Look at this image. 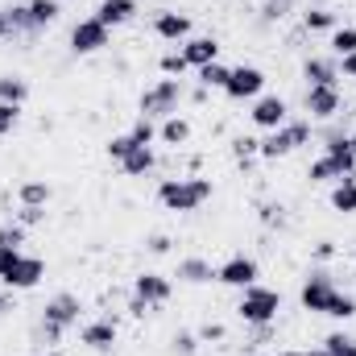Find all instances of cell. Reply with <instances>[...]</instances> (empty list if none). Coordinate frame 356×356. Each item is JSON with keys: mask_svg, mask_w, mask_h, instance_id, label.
<instances>
[{"mask_svg": "<svg viewBox=\"0 0 356 356\" xmlns=\"http://www.w3.org/2000/svg\"><path fill=\"white\" fill-rule=\"evenodd\" d=\"M158 199L170 211H199L211 199V178H166L158 186Z\"/></svg>", "mask_w": 356, "mask_h": 356, "instance_id": "1", "label": "cell"}, {"mask_svg": "<svg viewBox=\"0 0 356 356\" xmlns=\"http://www.w3.org/2000/svg\"><path fill=\"white\" fill-rule=\"evenodd\" d=\"M241 319L245 323H253V327H269L273 319H277V311H282V294L277 290H266V286H245V294H241Z\"/></svg>", "mask_w": 356, "mask_h": 356, "instance_id": "2", "label": "cell"}, {"mask_svg": "<svg viewBox=\"0 0 356 356\" xmlns=\"http://www.w3.org/2000/svg\"><path fill=\"white\" fill-rule=\"evenodd\" d=\"M311 141V124H302V120H286L282 129H273L266 141H257V154L261 158H286V154H294L298 145H307Z\"/></svg>", "mask_w": 356, "mask_h": 356, "instance_id": "3", "label": "cell"}, {"mask_svg": "<svg viewBox=\"0 0 356 356\" xmlns=\"http://www.w3.org/2000/svg\"><path fill=\"white\" fill-rule=\"evenodd\" d=\"M178 99H182V83L178 79H158L141 95V116H178Z\"/></svg>", "mask_w": 356, "mask_h": 356, "instance_id": "4", "label": "cell"}, {"mask_svg": "<svg viewBox=\"0 0 356 356\" xmlns=\"http://www.w3.org/2000/svg\"><path fill=\"white\" fill-rule=\"evenodd\" d=\"M79 323V298L75 294H54L46 302V336L50 340H63V332Z\"/></svg>", "mask_w": 356, "mask_h": 356, "instance_id": "5", "label": "cell"}, {"mask_svg": "<svg viewBox=\"0 0 356 356\" xmlns=\"http://www.w3.org/2000/svg\"><path fill=\"white\" fill-rule=\"evenodd\" d=\"M42 277H46V261H42V257H25V253H21V257L13 261V269H8L0 282H4L8 290H33Z\"/></svg>", "mask_w": 356, "mask_h": 356, "instance_id": "6", "label": "cell"}, {"mask_svg": "<svg viewBox=\"0 0 356 356\" xmlns=\"http://www.w3.org/2000/svg\"><path fill=\"white\" fill-rule=\"evenodd\" d=\"M104 46H108V25H104V21L88 17V21H79V25L71 29V50H75V54H95V50H104Z\"/></svg>", "mask_w": 356, "mask_h": 356, "instance_id": "7", "label": "cell"}, {"mask_svg": "<svg viewBox=\"0 0 356 356\" xmlns=\"http://www.w3.org/2000/svg\"><path fill=\"white\" fill-rule=\"evenodd\" d=\"M261 88H266V75L257 67H236L224 83V95L228 99H253V95H261Z\"/></svg>", "mask_w": 356, "mask_h": 356, "instance_id": "8", "label": "cell"}, {"mask_svg": "<svg viewBox=\"0 0 356 356\" xmlns=\"http://www.w3.org/2000/svg\"><path fill=\"white\" fill-rule=\"evenodd\" d=\"M302 307L307 311H315V315H327V307H332V298H336V286H332V277H323V273H315V277H307V286H302Z\"/></svg>", "mask_w": 356, "mask_h": 356, "instance_id": "9", "label": "cell"}, {"mask_svg": "<svg viewBox=\"0 0 356 356\" xmlns=\"http://www.w3.org/2000/svg\"><path fill=\"white\" fill-rule=\"evenodd\" d=\"M216 282H224L232 290H245V286L257 282V261L253 257H232V261H224V266L216 269Z\"/></svg>", "mask_w": 356, "mask_h": 356, "instance_id": "10", "label": "cell"}, {"mask_svg": "<svg viewBox=\"0 0 356 356\" xmlns=\"http://www.w3.org/2000/svg\"><path fill=\"white\" fill-rule=\"evenodd\" d=\"M253 124L257 129H282L286 124V99L282 95H261L257 104H253Z\"/></svg>", "mask_w": 356, "mask_h": 356, "instance_id": "11", "label": "cell"}, {"mask_svg": "<svg viewBox=\"0 0 356 356\" xmlns=\"http://www.w3.org/2000/svg\"><path fill=\"white\" fill-rule=\"evenodd\" d=\"M307 112H311V120H332L340 112V91L336 88H307Z\"/></svg>", "mask_w": 356, "mask_h": 356, "instance_id": "12", "label": "cell"}, {"mask_svg": "<svg viewBox=\"0 0 356 356\" xmlns=\"http://www.w3.org/2000/svg\"><path fill=\"white\" fill-rule=\"evenodd\" d=\"M182 58H186L191 67L220 63V42H216V38H186V42H182Z\"/></svg>", "mask_w": 356, "mask_h": 356, "instance_id": "13", "label": "cell"}, {"mask_svg": "<svg viewBox=\"0 0 356 356\" xmlns=\"http://www.w3.org/2000/svg\"><path fill=\"white\" fill-rule=\"evenodd\" d=\"M133 290H137V298H145L149 307H162V302L170 298V277H162V273H141Z\"/></svg>", "mask_w": 356, "mask_h": 356, "instance_id": "14", "label": "cell"}, {"mask_svg": "<svg viewBox=\"0 0 356 356\" xmlns=\"http://www.w3.org/2000/svg\"><path fill=\"white\" fill-rule=\"evenodd\" d=\"M79 340H83L88 348H95V353H108V348L116 344V323H112V319H95V323H88V327L79 332Z\"/></svg>", "mask_w": 356, "mask_h": 356, "instance_id": "15", "label": "cell"}, {"mask_svg": "<svg viewBox=\"0 0 356 356\" xmlns=\"http://www.w3.org/2000/svg\"><path fill=\"white\" fill-rule=\"evenodd\" d=\"M133 13H137V0H104V4L95 8V21H104V25L112 29V25L133 21Z\"/></svg>", "mask_w": 356, "mask_h": 356, "instance_id": "16", "label": "cell"}, {"mask_svg": "<svg viewBox=\"0 0 356 356\" xmlns=\"http://www.w3.org/2000/svg\"><path fill=\"white\" fill-rule=\"evenodd\" d=\"M154 33H158V38H166V42H186V33H191V21H186L182 13H158V21H154Z\"/></svg>", "mask_w": 356, "mask_h": 356, "instance_id": "17", "label": "cell"}, {"mask_svg": "<svg viewBox=\"0 0 356 356\" xmlns=\"http://www.w3.org/2000/svg\"><path fill=\"white\" fill-rule=\"evenodd\" d=\"M120 170H124L129 178L149 175V170H154V149H149V145H133V149L120 158Z\"/></svg>", "mask_w": 356, "mask_h": 356, "instance_id": "18", "label": "cell"}, {"mask_svg": "<svg viewBox=\"0 0 356 356\" xmlns=\"http://www.w3.org/2000/svg\"><path fill=\"white\" fill-rule=\"evenodd\" d=\"M302 75H307V83H311V88H336V79H340V71H336L327 58H307Z\"/></svg>", "mask_w": 356, "mask_h": 356, "instance_id": "19", "label": "cell"}, {"mask_svg": "<svg viewBox=\"0 0 356 356\" xmlns=\"http://www.w3.org/2000/svg\"><path fill=\"white\" fill-rule=\"evenodd\" d=\"M178 277L191 282V286H203V282L216 277V269H211V261H203V257H186V261H178Z\"/></svg>", "mask_w": 356, "mask_h": 356, "instance_id": "20", "label": "cell"}, {"mask_svg": "<svg viewBox=\"0 0 356 356\" xmlns=\"http://www.w3.org/2000/svg\"><path fill=\"white\" fill-rule=\"evenodd\" d=\"M327 158L344 170V175L353 178V170H356V154H353V145H348V137H332L327 141Z\"/></svg>", "mask_w": 356, "mask_h": 356, "instance_id": "21", "label": "cell"}, {"mask_svg": "<svg viewBox=\"0 0 356 356\" xmlns=\"http://www.w3.org/2000/svg\"><path fill=\"white\" fill-rule=\"evenodd\" d=\"M332 207L344 211V216H353L356 211V178H340V182H336V191H332Z\"/></svg>", "mask_w": 356, "mask_h": 356, "instance_id": "22", "label": "cell"}, {"mask_svg": "<svg viewBox=\"0 0 356 356\" xmlns=\"http://www.w3.org/2000/svg\"><path fill=\"white\" fill-rule=\"evenodd\" d=\"M25 8H29L33 29H42V25H54V21H58V0H29Z\"/></svg>", "mask_w": 356, "mask_h": 356, "instance_id": "23", "label": "cell"}, {"mask_svg": "<svg viewBox=\"0 0 356 356\" xmlns=\"http://www.w3.org/2000/svg\"><path fill=\"white\" fill-rule=\"evenodd\" d=\"M158 137H162L166 145H186V141H191V124H186L182 116H166V124L158 129Z\"/></svg>", "mask_w": 356, "mask_h": 356, "instance_id": "24", "label": "cell"}, {"mask_svg": "<svg viewBox=\"0 0 356 356\" xmlns=\"http://www.w3.org/2000/svg\"><path fill=\"white\" fill-rule=\"evenodd\" d=\"M25 95H29V83L21 79V75H4L0 79V104H25Z\"/></svg>", "mask_w": 356, "mask_h": 356, "instance_id": "25", "label": "cell"}, {"mask_svg": "<svg viewBox=\"0 0 356 356\" xmlns=\"http://www.w3.org/2000/svg\"><path fill=\"white\" fill-rule=\"evenodd\" d=\"M46 203H50V186L42 178H33V182L21 186V207H46Z\"/></svg>", "mask_w": 356, "mask_h": 356, "instance_id": "26", "label": "cell"}, {"mask_svg": "<svg viewBox=\"0 0 356 356\" xmlns=\"http://www.w3.org/2000/svg\"><path fill=\"white\" fill-rule=\"evenodd\" d=\"M228 75H232V67H224V63H207V67H199V83H203L207 91H211V88L224 91Z\"/></svg>", "mask_w": 356, "mask_h": 356, "instance_id": "27", "label": "cell"}, {"mask_svg": "<svg viewBox=\"0 0 356 356\" xmlns=\"http://www.w3.org/2000/svg\"><path fill=\"white\" fill-rule=\"evenodd\" d=\"M302 25L307 29H319V33H332L336 29V13L332 8H307L302 13Z\"/></svg>", "mask_w": 356, "mask_h": 356, "instance_id": "28", "label": "cell"}, {"mask_svg": "<svg viewBox=\"0 0 356 356\" xmlns=\"http://www.w3.org/2000/svg\"><path fill=\"white\" fill-rule=\"evenodd\" d=\"M340 178H348L327 154L319 158V162H311V182H340Z\"/></svg>", "mask_w": 356, "mask_h": 356, "instance_id": "29", "label": "cell"}, {"mask_svg": "<svg viewBox=\"0 0 356 356\" xmlns=\"http://www.w3.org/2000/svg\"><path fill=\"white\" fill-rule=\"evenodd\" d=\"M332 50H336L340 58H344V54H356V29L353 25H344V29L336 25V29H332Z\"/></svg>", "mask_w": 356, "mask_h": 356, "instance_id": "30", "label": "cell"}, {"mask_svg": "<svg viewBox=\"0 0 356 356\" xmlns=\"http://www.w3.org/2000/svg\"><path fill=\"white\" fill-rule=\"evenodd\" d=\"M327 315H332V319H353V315H356V298H353V294H340V290H336V298H332Z\"/></svg>", "mask_w": 356, "mask_h": 356, "instance_id": "31", "label": "cell"}, {"mask_svg": "<svg viewBox=\"0 0 356 356\" xmlns=\"http://www.w3.org/2000/svg\"><path fill=\"white\" fill-rule=\"evenodd\" d=\"M323 353H332V356H356V340H348V336H327L323 340Z\"/></svg>", "mask_w": 356, "mask_h": 356, "instance_id": "32", "label": "cell"}, {"mask_svg": "<svg viewBox=\"0 0 356 356\" xmlns=\"http://www.w3.org/2000/svg\"><path fill=\"white\" fill-rule=\"evenodd\" d=\"M129 137H133V141H137V145H149V141H154V137H158V129H154V124H149V116H141V120H137V124H133V133H129Z\"/></svg>", "mask_w": 356, "mask_h": 356, "instance_id": "33", "label": "cell"}, {"mask_svg": "<svg viewBox=\"0 0 356 356\" xmlns=\"http://www.w3.org/2000/svg\"><path fill=\"white\" fill-rule=\"evenodd\" d=\"M133 145H137V141H133L129 133H124V137H112V141H108V158H112V162H120V158H124Z\"/></svg>", "mask_w": 356, "mask_h": 356, "instance_id": "34", "label": "cell"}, {"mask_svg": "<svg viewBox=\"0 0 356 356\" xmlns=\"http://www.w3.org/2000/svg\"><path fill=\"white\" fill-rule=\"evenodd\" d=\"M17 116H21V108H17V104H0V137H4V133H13Z\"/></svg>", "mask_w": 356, "mask_h": 356, "instance_id": "35", "label": "cell"}, {"mask_svg": "<svg viewBox=\"0 0 356 356\" xmlns=\"http://www.w3.org/2000/svg\"><path fill=\"white\" fill-rule=\"evenodd\" d=\"M21 241H25V228H21V224H4V228H0V245H13V249H17Z\"/></svg>", "mask_w": 356, "mask_h": 356, "instance_id": "36", "label": "cell"}, {"mask_svg": "<svg viewBox=\"0 0 356 356\" xmlns=\"http://www.w3.org/2000/svg\"><path fill=\"white\" fill-rule=\"evenodd\" d=\"M294 4H298V0H266V17L269 21H277V17H286Z\"/></svg>", "mask_w": 356, "mask_h": 356, "instance_id": "37", "label": "cell"}, {"mask_svg": "<svg viewBox=\"0 0 356 356\" xmlns=\"http://www.w3.org/2000/svg\"><path fill=\"white\" fill-rule=\"evenodd\" d=\"M186 67H191V63L182 58V50H178V54H166V58H162V71H166V75H182Z\"/></svg>", "mask_w": 356, "mask_h": 356, "instance_id": "38", "label": "cell"}, {"mask_svg": "<svg viewBox=\"0 0 356 356\" xmlns=\"http://www.w3.org/2000/svg\"><path fill=\"white\" fill-rule=\"evenodd\" d=\"M4 21H8V25H17V29H33V21H29V8H25V4H21V8H13Z\"/></svg>", "mask_w": 356, "mask_h": 356, "instance_id": "39", "label": "cell"}, {"mask_svg": "<svg viewBox=\"0 0 356 356\" xmlns=\"http://www.w3.org/2000/svg\"><path fill=\"white\" fill-rule=\"evenodd\" d=\"M175 348L182 356H195V348H199V336H191V332H182V336H175Z\"/></svg>", "mask_w": 356, "mask_h": 356, "instance_id": "40", "label": "cell"}, {"mask_svg": "<svg viewBox=\"0 0 356 356\" xmlns=\"http://www.w3.org/2000/svg\"><path fill=\"white\" fill-rule=\"evenodd\" d=\"M17 257H21V249H13V245H0V277L13 269V261H17Z\"/></svg>", "mask_w": 356, "mask_h": 356, "instance_id": "41", "label": "cell"}, {"mask_svg": "<svg viewBox=\"0 0 356 356\" xmlns=\"http://www.w3.org/2000/svg\"><path fill=\"white\" fill-rule=\"evenodd\" d=\"M224 336H228L224 323H203V327H199V340H207V344H211V340H224Z\"/></svg>", "mask_w": 356, "mask_h": 356, "instance_id": "42", "label": "cell"}, {"mask_svg": "<svg viewBox=\"0 0 356 356\" xmlns=\"http://www.w3.org/2000/svg\"><path fill=\"white\" fill-rule=\"evenodd\" d=\"M42 216H46V207H21V228L25 224H38Z\"/></svg>", "mask_w": 356, "mask_h": 356, "instance_id": "43", "label": "cell"}, {"mask_svg": "<svg viewBox=\"0 0 356 356\" xmlns=\"http://www.w3.org/2000/svg\"><path fill=\"white\" fill-rule=\"evenodd\" d=\"M315 257H319V261H332V257H336V245H332V241H319V245H315Z\"/></svg>", "mask_w": 356, "mask_h": 356, "instance_id": "44", "label": "cell"}, {"mask_svg": "<svg viewBox=\"0 0 356 356\" xmlns=\"http://www.w3.org/2000/svg\"><path fill=\"white\" fill-rule=\"evenodd\" d=\"M129 311H133V315H137V319H141V315H145V311H149V302H145V298H137V294H133V302H129Z\"/></svg>", "mask_w": 356, "mask_h": 356, "instance_id": "45", "label": "cell"}, {"mask_svg": "<svg viewBox=\"0 0 356 356\" xmlns=\"http://www.w3.org/2000/svg\"><path fill=\"white\" fill-rule=\"evenodd\" d=\"M340 71H344V75H353V79H356V54H344V58H340Z\"/></svg>", "mask_w": 356, "mask_h": 356, "instance_id": "46", "label": "cell"}, {"mask_svg": "<svg viewBox=\"0 0 356 356\" xmlns=\"http://www.w3.org/2000/svg\"><path fill=\"white\" fill-rule=\"evenodd\" d=\"M149 249H154V253H166V249H170V236H154Z\"/></svg>", "mask_w": 356, "mask_h": 356, "instance_id": "47", "label": "cell"}, {"mask_svg": "<svg viewBox=\"0 0 356 356\" xmlns=\"http://www.w3.org/2000/svg\"><path fill=\"white\" fill-rule=\"evenodd\" d=\"M236 154H257V141H245V137H241V141H236Z\"/></svg>", "mask_w": 356, "mask_h": 356, "instance_id": "48", "label": "cell"}, {"mask_svg": "<svg viewBox=\"0 0 356 356\" xmlns=\"http://www.w3.org/2000/svg\"><path fill=\"white\" fill-rule=\"evenodd\" d=\"M4 33H8V21H4V17H0V38H4Z\"/></svg>", "mask_w": 356, "mask_h": 356, "instance_id": "49", "label": "cell"}, {"mask_svg": "<svg viewBox=\"0 0 356 356\" xmlns=\"http://www.w3.org/2000/svg\"><path fill=\"white\" fill-rule=\"evenodd\" d=\"M0 311H8V298H4V294H0Z\"/></svg>", "mask_w": 356, "mask_h": 356, "instance_id": "50", "label": "cell"}, {"mask_svg": "<svg viewBox=\"0 0 356 356\" xmlns=\"http://www.w3.org/2000/svg\"><path fill=\"white\" fill-rule=\"evenodd\" d=\"M302 356H332V353H323V348H319V353H302Z\"/></svg>", "mask_w": 356, "mask_h": 356, "instance_id": "51", "label": "cell"}, {"mask_svg": "<svg viewBox=\"0 0 356 356\" xmlns=\"http://www.w3.org/2000/svg\"><path fill=\"white\" fill-rule=\"evenodd\" d=\"M348 145H353V154H356V133H353V137H348Z\"/></svg>", "mask_w": 356, "mask_h": 356, "instance_id": "52", "label": "cell"}, {"mask_svg": "<svg viewBox=\"0 0 356 356\" xmlns=\"http://www.w3.org/2000/svg\"><path fill=\"white\" fill-rule=\"evenodd\" d=\"M277 356H302V353H277Z\"/></svg>", "mask_w": 356, "mask_h": 356, "instance_id": "53", "label": "cell"}, {"mask_svg": "<svg viewBox=\"0 0 356 356\" xmlns=\"http://www.w3.org/2000/svg\"><path fill=\"white\" fill-rule=\"evenodd\" d=\"M46 356H63V353H46Z\"/></svg>", "mask_w": 356, "mask_h": 356, "instance_id": "54", "label": "cell"}]
</instances>
